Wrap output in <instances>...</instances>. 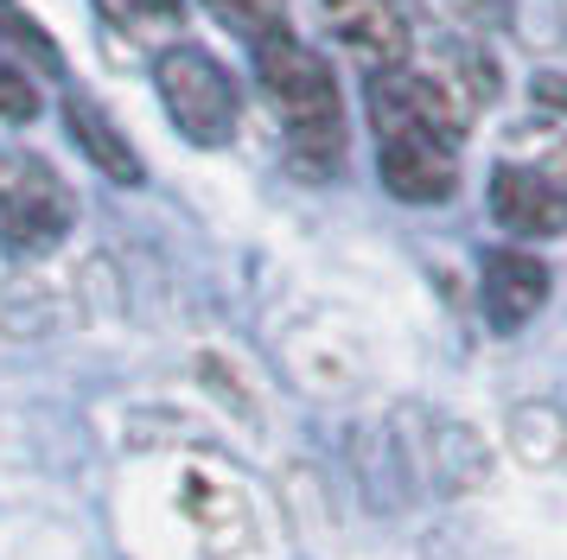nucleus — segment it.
I'll use <instances>...</instances> for the list:
<instances>
[{
  "label": "nucleus",
  "instance_id": "obj_2",
  "mask_svg": "<svg viewBox=\"0 0 567 560\" xmlns=\"http://www.w3.org/2000/svg\"><path fill=\"white\" fill-rule=\"evenodd\" d=\"M71 224H78V198L58 178V166L27 147H0V249L20 261L52 255Z\"/></svg>",
  "mask_w": 567,
  "mask_h": 560
},
{
  "label": "nucleus",
  "instance_id": "obj_5",
  "mask_svg": "<svg viewBox=\"0 0 567 560\" xmlns=\"http://www.w3.org/2000/svg\"><path fill=\"white\" fill-rule=\"evenodd\" d=\"M363 90H370V96H363L370 127H434V134H446V141L465 134V102L453 96L446 83H434V76H414L409 64L370 71Z\"/></svg>",
  "mask_w": 567,
  "mask_h": 560
},
{
  "label": "nucleus",
  "instance_id": "obj_11",
  "mask_svg": "<svg viewBox=\"0 0 567 560\" xmlns=\"http://www.w3.org/2000/svg\"><path fill=\"white\" fill-rule=\"evenodd\" d=\"M96 13H103L109 25L134 32V39H154V32H179V20H185L179 0H96Z\"/></svg>",
  "mask_w": 567,
  "mask_h": 560
},
{
  "label": "nucleus",
  "instance_id": "obj_7",
  "mask_svg": "<svg viewBox=\"0 0 567 560\" xmlns=\"http://www.w3.org/2000/svg\"><path fill=\"white\" fill-rule=\"evenodd\" d=\"M319 13H326V25H332L358 58H370V71L409 64L414 32H409L402 0H319Z\"/></svg>",
  "mask_w": 567,
  "mask_h": 560
},
{
  "label": "nucleus",
  "instance_id": "obj_4",
  "mask_svg": "<svg viewBox=\"0 0 567 560\" xmlns=\"http://www.w3.org/2000/svg\"><path fill=\"white\" fill-rule=\"evenodd\" d=\"M377 173L402 204H446L460 185V141L434 127H377Z\"/></svg>",
  "mask_w": 567,
  "mask_h": 560
},
{
  "label": "nucleus",
  "instance_id": "obj_10",
  "mask_svg": "<svg viewBox=\"0 0 567 560\" xmlns=\"http://www.w3.org/2000/svg\"><path fill=\"white\" fill-rule=\"evenodd\" d=\"M0 39H7L13 51H27V58H32L45 76H64V51H58V39H52L39 20H32L20 0H0Z\"/></svg>",
  "mask_w": 567,
  "mask_h": 560
},
{
  "label": "nucleus",
  "instance_id": "obj_8",
  "mask_svg": "<svg viewBox=\"0 0 567 560\" xmlns=\"http://www.w3.org/2000/svg\"><path fill=\"white\" fill-rule=\"evenodd\" d=\"M478 300H485L491 331L529 325L542 305H548V268H542L529 249H491L485 255V280H478Z\"/></svg>",
  "mask_w": 567,
  "mask_h": 560
},
{
  "label": "nucleus",
  "instance_id": "obj_3",
  "mask_svg": "<svg viewBox=\"0 0 567 560\" xmlns=\"http://www.w3.org/2000/svg\"><path fill=\"white\" fill-rule=\"evenodd\" d=\"M159 102H166V115L179 127L192 147H224L236 127V83L230 71L198 45H173L159 51Z\"/></svg>",
  "mask_w": 567,
  "mask_h": 560
},
{
  "label": "nucleus",
  "instance_id": "obj_13",
  "mask_svg": "<svg viewBox=\"0 0 567 560\" xmlns=\"http://www.w3.org/2000/svg\"><path fill=\"white\" fill-rule=\"evenodd\" d=\"M0 115H7V122H32V115H39V90H32L7 58H0Z\"/></svg>",
  "mask_w": 567,
  "mask_h": 560
},
{
  "label": "nucleus",
  "instance_id": "obj_6",
  "mask_svg": "<svg viewBox=\"0 0 567 560\" xmlns=\"http://www.w3.org/2000/svg\"><path fill=\"white\" fill-rule=\"evenodd\" d=\"M491 217L511 236H567V185L536 166H497L491 173Z\"/></svg>",
  "mask_w": 567,
  "mask_h": 560
},
{
  "label": "nucleus",
  "instance_id": "obj_9",
  "mask_svg": "<svg viewBox=\"0 0 567 560\" xmlns=\"http://www.w3.org/2000/svg\"><path fill=\"white\" fill-rule=\"evenodd\" d=\"M64 127H71V141L83 147V159H90L96 173H109L115 185H141V178H147L141 153L122 141V127L109 122V115L83 96V90H71V96H64Z\"/></svg>",
  "mask_w": 567,
  "mask_h": 560
},
{
  "label": "nucleus",
  "instance_id": "obj_12",
  "mask_svg": "<svg viewBox=\"0 0 567 560\" xmlns=\"http://www.w3.org/2000/svg\"><path fill=\"white\" fill-rule=\"evenodd\" d=\"M205 7H210V13H217L224 25H230V32H243L249 45H256L261 32L287 25V20H281V7H287V0H205Z\"/></svg>",
  "mask_w": 567,
  "mask_h": 560
},
{
  "label": "nucleus",
  "instance_id": "obj_1",
  "mask_svg": "<svg viewBox=\"0 0 567 560\" xmlns=\"http://www.w3.org/2000/svg\"><path fill=\"white\" fill-rule=\"evenodd\" d=\"M256 76L287 127L293 166L312 178L338 173V159H344V96H338L332 64L307 39H293L287 25H275V32L256 39Z\"/></svg>",
  "mask_w": 567,
  "mask_h": 560
}]
</instances>
